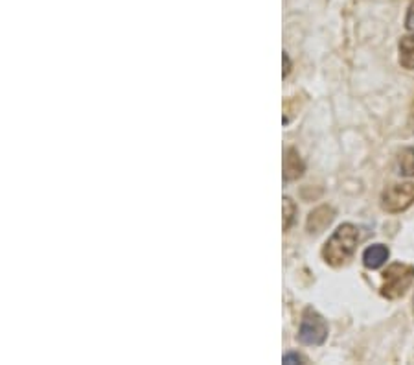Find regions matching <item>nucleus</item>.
<instances>
[{
	"label": "nucleus",
	"instance_id": "nucleus-6",
	"mask_svg": "<svg viewBox=\"0 0 414 365\" xmlns=\"http://www.w3.org/2000/svg\"><path fill=\"white\" fill-rule=\"evenodd\" d=\"M389 248L383 245V243H374L368 249H365L363 253V264L368 267V270H377L382 267L383 264L389 260Z\"/></svg>",
	"mask_w": 414,
	"mask_h": 365
},
{
	"label": "nucleus",
	"instance_id": "nucleus-13",
	"mask_svg": "<svg viewBox=\"0 0 414 365\" xmlns=\"http://www.w3.org/2000/svg\"><path fill=\"white\" fill-rule=\"evenodd\" d=\"M289 69H291V63H289L288 54H284V76L289 74Z\"/></svg>",
	"mask_w": 414,
	"mask_h": 365
},
{
	"label": "nucleus",
	"instance_id": "nucleus-5",
	"mask_svg": "<svg viewBox=\"0 0 414 365\" xmlns=\"http://www.w3.org/2000/svg\"><path fill=\"white\" fill-rule=\"evenodd\" d=\"M333 218H336V212H333L331 207H326V205L319 207V209H315V211L309 214V218H307V224H306L307 231H309L312 234L322 233V231H324L331 221H333Z\"/></svg>",
	"mask_w": 414,
	"mask_h": 365
},
{
	"label": "nucleus",
	"instance_id": "nucleus-2",
	"mask_svg": "<svg viewBox=\"0 0 414 365\" xmlns=\"http://www.w3.org/2000/svg\"><path fill=\"white\" fill-rule=\"evenodd\" d=\"M414 281V267L409 264H392L383 273L382 294L386 299H398Z\"/></svg>",
	"mask_w": 414,
	"mask_h": 365
},
{
	"label": "nucleus",
	"instance_id": "nucleus-4",
	"mask_svg": "<svg viewBox=\"0 0 414 365\" xmlns=\"http://www.w3.org/2000/svg\"><path fill=\"white\" fill-rule=\"evenodd\" d=\"M328 337V325L313 310H307L300 323V330H298V340L306 345H322Z\"/></svg>",
	"mask_w": 414,
	"mask_h": 365
},
{
	"label": "nucleus",
	"instance_id": "nucleus-7",
	"mask_svg": "<svg viewBox=\"0 0 414 365\" xmlns=\"http://www.w3.org/2000/svg\"><path fill=\"white\" fill-rule=\"evenodd\" d=\"M304 172V163L300 159V155L295 150L285 151L284 157V178L288 181H293V179H298Z\"/></svg>",
	"mask_w": 414,
	"mask_h": 365
},
{
	"label": "nucleus",
	"instance_id": "nucleus-14",
	"mask_svg": "<svg viewBox=\"0 0 414 365\" xmlns=\"http://www.w3.org/2000/svg\"><path fill=\"white\" fill-rule=\"evenodd\" d=\"M409 124H410V129H413V132H414V105H413V111H410V120H409Z\"/></svg>",
	"mask_w": 414,
	"mask_h": 365
},
{
	"label": "nucleus",
	"instance_id": "nucleus-9",
	"mask_svg": "<svg viewBox=\"0 0 414 365\" xmlns=\"http://www.w3.org/2000/svg\"><path fill=\"white\" fill-rule=\"evenodd\" d=\"M400 170L407 178L414 175V146L413 148H405L400 153Z\"/></svg>",
	"mask_w": 414,
	"mask_h": 365
},
{
	"label": "nucleus",
	"instance_id": "nucleus-3",
	"mask_svg": "<svg viewBox=\"0 0 414 365\" xmlns=\"http://www.w3.org/2000/svg\"><path fill=\"white\" fill-rule=\"evenodd\" d=\"M414 203V182L391 185L382 194V207L386 212H401Z\"/></svg>",
	"mask_w": 414,
	"mask_h": 365
},
{
	"label": "nucleus",
	"instance_id": "nucleus-1",
	"mask_svg": "<svg viewBox=\"0 0 414 365\" xmlns=\"http://www.w3.org/2000/svg\"><path fill=\"white\" fill-rule=\"evenodd\" d=\"M359 242V229L352 224H343L330 236L322 249V257L330 266H341L345 264L352 255Z\"/></svg>",
	"mask_w": 414,
	"mask_h": 365
},
{
	"label": "nucleus",
	"instance_id": "nucleus-8",
	"mask_svg": "<svg viewBox=\"0 0 414 365\" xmlns=\"http://www.w3.org/2000/svg\"><path fill=\"white\" fill-rule=\"evenodd\" d=\"M398 52H400L401 66L414 71V35L401 37L400 45H398Z\"/></svg>",
	"mask_w": 414,
	"mask_h": 365
},
{
	"label": "nucleus",
	"instance_id": "nucleus-12",
	"mask_svg": "<svg viewBox=\"0 0 414 365\" xmlns=\"http://www.w3.org/2000/svg\"><path fill=\"white\" fill-rule=\"evenodd\" d=\"M304 358L298 354H293V352H289V354L284 356V364H302Z\"/></svg>",
	"mask_w": 414,
	"mask_h": 365
},
{
	"label": "nucleus",
	"instance_id": "nucleus-11",
	"mask_svg": "<svg viewBox=\"0 0 414 365\" xmlns=\"http://www.w3.org/2000/svg\"><path fill=\"white\" fill-rule=\"evenodd\" d=\"M405 26H407L410 32H414V4L410 6L409 11H407V17H405Z\"/></svg>",
	"mask_w": 414,
	"mask_h": 365
},
{
	"label": "nucleus",
	"instance_id": "nucleus-10",
	"mask_svg": "<svg viewBox=\"0 0 414 365\" xmlns=\"http://www.w3.org/2000/svg\"><path fill=\"white\" fill-rule=\"evenodd\" d=\"M293 216H295L293 202H291L289 197H285L284 199V229H289V225H291V221H293Z\"/></svg>",
	"mask_w": 414,
	"mask_h": 365
}]
</instances>
